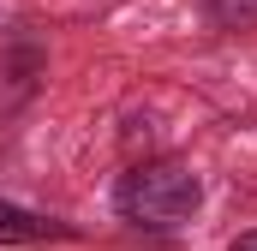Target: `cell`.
I'll use <instances>...</instances> for the list:
<instances>
[{"instance_id":"7a4b0ae2","label":"cell","mask_w":257,"mask_h":251,"mask_svg":"<svg viewBox=\"0 0 257 251\" xmlns=\"http://www.w3.org/2000/svg\"><path fill=\"white\" fill-rule=\"evenodd\" d=\"M66 233L72 227H60V221H48V215H36L24 203L0 197V245H36V239H66Z\"/></svg>"},{"instance_id":"277c9868","label":"cell","mask_w":257,"mask_h":251,"mask_svg":"<svg viewBox=\"0 0 257 251\" xmlns=\"http://www.w3.org/2000/svg\"><path fill=\"white\" fill-rule=\"evenodd\" d=\"M233 12H239V18H251V12H257V0H233Z\"/></svg>"},{"instance_id":"3957f363","label":"cell","mask_w":257,"mask_h":251,"mask_svg":"<svg viewBox=\"0 0 257 251\" xmlns=\"http://www.w3.org/2000/svg\"><path fill=\"white\" fill-rule=\"evenodd\" d=\"M227 251H257V233H239V239H233Z\"/></svg>"},{"instance_id":"6da1fadb","label":"cell","mask_w":257,"mask_h":251,"mask_svg":"<svg viewBox=\"0 0 257 251\" xmlns=\"http://www.w3.org/2000/svg\"><path fill=\"white\" fill-rule=\"evenodd\" d=\"M203 203V180H197L186 162H132L126 174L114 180V209L132 227H150V233H174L186 227Z\"/></svg>"}]
</instances>
